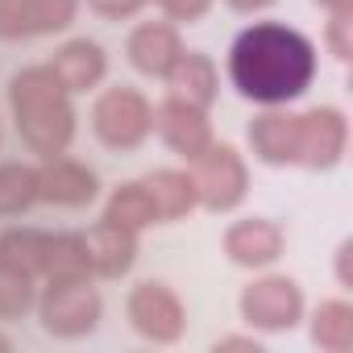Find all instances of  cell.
<instances>
[{
	"mask_svg": "<svg viewBox=\"0 0 353 353\" xmlns=\"http://www.w3.org/2000/svg\"><path fill=\"white\" fill-rule=\"evenodd\" d=\"M229 79L245 100L287 104L303 96L316 79V46L279 21H258L241 30L229 46Z\"/></svg>",
	"mask_w": 353,
	"mask_h": 353,
	"instance_id": "obj_1",
	"label": "cell"
},
{
	"mask_svg": "<svg viewBox=\"0 0 353 353\" xmlns=\"http://www.w3.org/2000/svg\"><path fill=\"white\" fill-rule=\"evenodd\" d=\"M67 96L71 92L59 83L50 67H26L9 79V104L17 117V133L42 158H59L75 137V108Z\"/></svg>",
	"mask_w": 353,
	"mask_h": 353,
	"instance_id": "obj_2",
	"label": "cell"
},
{
	"mask_svg": "<svg viewBox=\"0 0 353 353\" xmlns=\"http://www.w3.org/2000/svg\"><path fill=\"white\" fill-rule=\"evenodd\" d=\"M92 129L108 150H133L154 129V108L133 88H108L92 108Z\"/></svg>",
	"mask_w": 353,
	"mask_h": 353,
	"instance_id": "obj_3",
	"label": "cell"
},
{
	"mask_svg": "<svg viewBox=\"0 0 353 353\" xmlns=\"http://www.w3.org/2000/svg\"><path fill=\"white\" fill-rule=\"evenodd\" d=\"M196 162V174H192V183H196V200L212 212H229L245 200L250 192V170L241 162V154L233 145H208Z\"/></svg>",
	"mask_w": 353,
	"mask_h": 353,
	"instance_id": "obj_4",
	"label": "cell"
},
{
	"mask_svg": "<svg viewBox=\"0 0 353 353\" xmlns=\"http://www.w3.org/2000/svg\"><path fill=\"white\" fill-rule=\"evenodd\" d=\"M100 295L88 279H50L42 295V328L54 336H88L100 324Z\"/></svg>",
	"mask_w": 353,
	"mask_h": 353,
	"instance_id": "obj_5",
	"label": "cell"
},
{
	"mask_svg": "<svg viewBox=\"0 0 353 353\" xmlns=\"http://www.w3.org/2000/svg\"><path fill=\"white\" fill-rule=\"evenodd\" d=\"M299 316H303V291L287 274H266L241 291V320L250 328L283 332V328H295Z\"/></svg>",
	"mask_w": 353,
	"mask_h": 353,
	"instance_id": "obj_6",
	"label": "cell"
},
{
	"mask_svg": "<svg viewBox=\"0 0 353 353\" xmlns=\"http://www.w3.org/2000/svg\"><path fill=\"white\" fill-rule=\"evenodd\" d=\"M129 324L145 336V341H158V345H170V341H179L183 328H188V316H183V303L179 295H174L170 287L162 283H137L129 291Z\"/></svg>",
	"mask_w": 353,
	"mask_h": 353,
	"instance_id": "obj_7",
	"label": "cell"
},
{
	"mask_svg": "<svg viewBox=\"0 0 353 353\" xmlns=\"http://www.w3.org/2000/svg\"><path fill=\"white\" fill-rule=\"evenodd\" d=\"M154 129L166 141V150H174V154L188 158V162L200 158L212 145V125H208L204 108H196L188 100H174V96L154 108Z\"/></svg>",
	"mask_w": 353,
	"mask_h": 353,
	"instance_id": "obj_8",
	"label": "cell"
},
{
	"mask_svg": "<svg viewBox=\"0 0 353 353\" xmlns=\"http://www.w3.org/2000/svg\"><path fill=\"white\" fill-rule=\"evenodd\" d=\"M349 141V125L336 108H312L299 117V162L312 170H328L341 162Z\"/></svg>",
	"mask_w": 353,
	"mask_h": 353,
	"instance_id": "obj_9",
	"label": "cell"
},
{
	"mask_svg": "<svg viewBox=\"0 0 353 353\" xmlns=\"http://www.w3.org/2000/svg\"><path fill=\"white\" fill-rule=\"evenodd\" d=\"M100 192L96 174L83 166V162H71V158H46V166L38 170V200L46 204H59V208H83L92 204Z\"/></svg>",
	"mask_w": 353,
	"mask_h": 353,
	"instance_id": "obj_10",
	"label": "cell"
},
{
	"mask_svg": "<svg viewBox=\"0 0 353 353\" xmlns=\"http://www.w3.org/2000/svg\"><path fill=\"white\" fill-rule=\"evenodd\" d=\"M283 241H287V237H283V229H279L274 221L250 216V221L229 225V233H225V254H229V262L258 270V266H270V262L283 254Z\"/></svg>",
	"mask_w": 353,
	"mask_h": 353,
	"instance_id": "obj_11",
	"label": "cell"
},
{
	"mask_svg": "<svg viewBox=\"0 0 353 353\" xmlns=\"http://www.w3.org/2000/svg\"><path fill=\"white\" fill-rule=\"evenodd\" d=\"M250 145L270 166H295L299 162V117L295 112H262L250 121Z\"/></svg>",
	"mask_w": 353,
	"mask_h": 353,
	"instance_id": "obj_12",
	"label": "cell"
},
{
	"mask_svg": "<svg viewBox=\"0 0 353 353\" xmlns=\"http://www.w3.org/2000/svg\"><path fill=\"white\" fill-rule=\"evenodd\" d=\"M129 63L141 71V75H170V67L179 63V54H183V42H179V34H174V26H166V21H145V26H137L133 34H129Z\"/></svg>",
	"mask_w": 353,
	"mask_h": 353,
	"instance_id": "obj_13",
	"label": "cell"
},
{
	"mask_svg": "<svg viewBox=\"0 0 353 353\" xmlns=\"http://www.w3.org/2000/svg\"><path fill=\"white\" fill-rule=\"evenodd\" d=\"M83 241H88L92 270L104 274V279H121L137 258V233L125 229V225H112V221H100Z\"/></svg>",
	"mask_w": 353,
	"mask_h": 353,
	"instance_id": "obj_14",
	"label": "cell"
},
{
	"mask_svg": "<svg viewBox=\"0 0 353 353\" xmlns=\"http://www.w3.org/2000/svg\"><path fill=\"white\" fill-rule=\"evenodd\" d=\"M50 71L59 75V83H63L67 92H88V88H96V83L104 79L108 59H104L100 42H92V38H75V42H67V46L54 54Z\"/></svg>",
	"mask_w": 353,
	"mask_h": 353,
	"instance_id": "obj_15",
	"label": "cell"
},
{
	"mask_svg": "<svg viewBox=\"0 0 353 353\" xmlns=\"http://www.w3.org/2000/svg\"><path fill=\"white\" fill-rule=\"evenodd\" d=\"M166 79H170V96L174 100H188L196 108H208L216 100V88H221L216 63L208 54H200V50H183Z\"/></svg>",
	"mask_w": 353,
	"mask_h": 353,
	"instance_id": "obj_16",
	"label": "cell"
},
{
	"mask_svg": "<svg viewBox=\"0 0 353 353\" xmlns=\"http://www.w3.org/2000/svg\"><path fill=\"white\" fill-rule=\"evenodd\" d=\"M141 183H145V192L154 200L158 221H179V216H188L200 204L192 174H183V170H154L150 179H141Z\"/></svg>",
	"mask_w": 353,
	"mask_h": 353,
	"instance_id": "obj_17",
	"label": "cell"
},
{
	"mask_svg": "<svg viewBox=\"0 0 353 353\" xmlns=\"http://www.w3.org/2000/svg\"><path fill=\"white\" fill-rule=\"evenodd\" d=\"M42 274H46V279H88V274H92L88 241H83L79 233H46Z\"/></svg>",
	"mask_w": 353,
	"mask_h": 353,
	"instance_id": "obj_18",
	"label": "cell"
},
{
	"mask_svg": "<svg viewBox=\"0 0 353 353\" xmlns=\"http://www.w3.org/2000/svg\"><path fill=\"white\" fill-rule=\"evenodd\" d=\"M312 341L328 353H349L353 349V307L345 299H328L312 316Z\"/></svg>",
	"mask_w": 353,
	"mask_h": 353,
	"instance_id": "obj_19",
	"label": "cell"
},
{
	"mask_svg": "<svg viewBox=\"0 0 353 353\" xmlns=\"http://www.w3.org/2000/svg\"><path fill=\"white\" fill-rule=\"evenodd\" d=\"M104 221L125 225V229H133V233L145 229V225H158V212H154V200H150L145 183H121V188L108 196Z\"/></svg>",
	"mask_w": 353,
	"mask_h": 353,
	"instance_id": "obj_20",
	"label": "cell"
},
{
	"mask_svg": "<svg viewBox=\"0 0 353 353\" xmlns=\"http://www.w3.org/2000/svg\"><path fill=\"white\" fill-rule=\"evenodd\" d=\"M42 254H46V233L42 229H9L0 237V262L38 279L42 274Z\"/></svg>",
	"mask_w": 353,
	"mask_h": 353,
	"instance_id": "obj_21",
	"label": "cell"
},
{
	"mask_svg": "<svg viewBox=\"0 0 353 353\" xmlns=\"http://www.w3.org/2000/svg\"><path fill=\"white\" fill-rule=\"evenodd\" d=\"M38 200V170L26 162L0 166V216H17Z\"/></svg>",
	"mask_w": 353,
	"mask_h": 353,
	"instance_id": "obj_22",
	"label": "cell"
},
{
	"mask_svg": "<svg viewBox=\"0 0 353 353\" xmlns=\"http://www.w3.org/2000/svg\"><path fill=\"white\" fill-rule=\"evenodd\" d=\"M34 307V279L0 262V320H17Z\"/></svg>",
	"mask_w": 353,
	"mask_h": 353,
	"instance_id": "obj_23",
	"label": "cell"
},
{
	"mask_svg": "<svg viewBox=\"0 0 353 353\" xmlns=\"http://www.w3.org/2000/svg\"><path fill=\"white\" fill-rule=\"evenodd\" d=\"M79 0H30V13H34V30L38 34H59L75 21Z\"/></svg>",
	"mask_w": 353,
	"mask_h": 353,
	"instance_id": "obj_24",
	"label": "cell"
},
{
	"mask_svg": "<svg viewBox=\"0 0 353 353\" xmlns=\"http://www.w3.org/2000/svg\"><path fill=\"white\" fill-rule=\"evenodd\" d=\"M0 38H5V42L38 38L34 13H30V0H0Z\"/></svg>",
	"mask_w": 353,
	"mask_h": 353,
	"instance_id": "obj_25",
	"label": "cell"
},
{
	"mask_svg": "<svg viewBox=\"0 0 353 353\" xmlns=\"http://www.w3.org/2000/svg\"><path fill=\"white\" fill-rule=\"evenodd\" d=\"M349 30H353V21H349V13H332V21H328V46H332V54H336L341 63H349V54H353V42H349Z\"/></svg>",
	"mask_w": 353,
	"mask_h": 353,
	"instance_id": "obj_26",
	"label": "cell"
},
{
	"mask_svg": "<svg viewBox=\"0 0 353 353\" xmlns=\"http://www.w3.org/2000/svg\"><path fill=\"white\" fill-rule=\"evenodd\" d=\"M162 13L174 17V21H200L208 9H212V0H158Z\"/></svg>",
	"mask_w": 353,
	"mask_h": 353,
	"instance_id": "obj_27",
	"label": "cell"
},
{
	"mask_svg": "<svg viewBox=\"0 0 353 353\" xmlns=\"http://www.w3.org/2000/svg\"><path fill=\"white\" fill-rule=\"evenodd\" d=\"M88 5H92L100 17H133L145 0H88Z\"/></svg>",
	"mask_w": 353,
	"mask_h": 353,
	"instance_id": "obj_28",
	"label": "cell"
},
{
	"mask_svg": "<svg viewBox=\"0 0 353 353\" xmlns=\"http://www.w3.org/2000/svg\"><path fill=\"white\" fill-rule=\"evenodd\" d=\"M349 254H353V245L345 241V245L336 250V279H341V287H353V274H349Z\"/></svg>",
	"mask_w": 353,
	"mask_h": 353,
	"instance_id": "obj_29",
	"label": "cell"
},
{
	"mask_svg": "<svg viewBox=\"0 0 353 353\" xmlns=\"http://www.w3.org/2000/svg\"><path fill=\"white\" fill-rule=\"evenodd\" d=\"M216 349H245V353H262V345L254 336H221Z\"/></svg>",
	"mask_w": 353,
	"mask_h": 353,
	"instance_id": "obj_30",
	"label": "cell"
},
{
	"mask_svg": "<svg viewBox=\"0 0 353 353\" xmlns=\"http://www.w3.org/2000/svg\"><path fill=\"white\" fill-rule=\"evenodd\" d=\"M266 5H274V0H229V9H237V13H258Z\"/></svg>",
	"mask_w": 353,
	"mask_h": 353,
	"instance_id": "obj_31",
	"label": "cell"
},
{
	"mask_svg": "<svg viewBox=\"0 0 353 353\" xmlns=\"http://www.w3.org/2000/svg\"><path fill=\"white\" fill-rule=\"evenodd\" d=\"M316 5H324L328 13H349V9H353V0H316Z\"/></svg>",
	"mask_w": 353,
	"mask_h": 353,
	"instance_id": "obj_32",
	"label": "cell"
},
{
	"mask_svg": "<svg viewBox=\"0 0 353 353\" xmlns=\"http://www.w3.org/2000/svg\"><path fill=\"white\" fill-rule=\"evenodd\" d=\"M5 349H9V336H0V353H5Z\"/></svg>",
	"mask_w": 353,
	"mask_h": 353,
	"instance_id": "obj_33",
	"label": "cell"
}]
</instances>
